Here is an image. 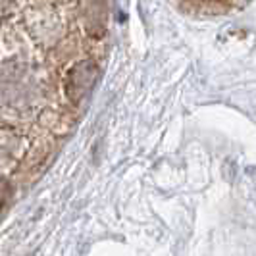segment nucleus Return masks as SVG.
<instances>
[{
	"instance_id": "1",
	"label": "nucleus",
	"mask_w": 256,
	"mask_h": 256,
	"mask_svg": "<svg viewBox=\"0 0 256 256\" xmlns=\"http://www.w3.org/2000/svg\"><path fill=\"white\" fill-rule=\"evenodd\" d=\"M178 8L192 16H198V18H216V16H224L230 10L237 8V4H228V2H183L178 4Z\"/></svg>"
}]
</instances>
